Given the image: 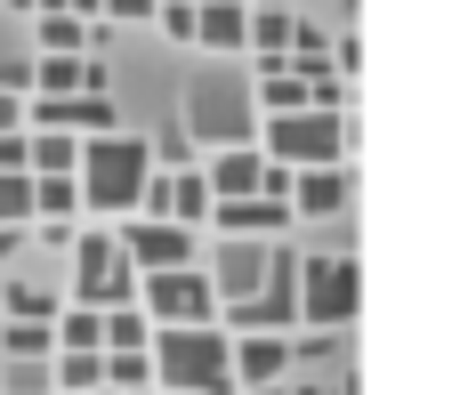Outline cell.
Here are the masks:
<instances>
[{
	"label": "cell",
	"mask_w": 460,
	"mask_h": 395,
	"mask_svg": "<svg viewBox=\"0 0 460 395\" xmlns=\"http://www.w3.org/2000/svg\"><path fill=\"white\" fill-rule=\"evenodd\" d=\"M0 129H24V97H8V89H0Z\"/></svg>",
	"instance_id": "cell-29"
},
{
	"label": "cell",
	"mask_w": 460,
	"mask_h": 395,
	"mask_svg": "<svg viewBox=\"0 0 460 395\" xmlns=\"http://www.w3.org/2000/svg\"><path fill=\"white\" fill-rule=\"evenodd\" d=\"M57 388L65 395H97L105 388V356H65V347H57Z\"/></svg>",
	"instance_id": "cell-21"
},
{
	"label": "cell",
	"mask_w": 460,
	"mask_h": 395,
	"mask_svg": "<svg viewBox=\"0 0 460 395\" xmlns=\"http://www.w3.org/2000/svg\"><path fill=\"white\" fill-rule=\"evenodd\" d=\"M218 331H299V250H267V283L234 307H218Z\"/></svg>",
	"instance_id": "cell-6"
},
{
	"label": "cell",
	"mask_w": 460,
	"mask_h": 395,
	"mask_svg": "<svg viewBox=\"0 0 460 395\" xmlns=\"http://www.w3.org/2000/svg\"><path fill=\"white\" fill-rule=\"evenodd\" d=\"M73 210H81L73 178H32V226H73Z\"/></svg>",
	"instance_id": "cell-16"
},
{
	"label": "cell",
	"mask_w": 460,
	"mask_h": 395,
	"mask_svg": "<svg viewBox=\"0 0 460 395\" xmlns=\"http://www.w3.org/2000/svg\"><path fill=\"white\" fill-rule=\"evenodd\" d=\"M283 395H323V388H283Z\"/></svg>",
	"instance_id": "cell-31"
},
{
	"label": "cell",
	"mask_w": 460,
	"mask_h": 395,
	"mask_svg": "<svg viewBox=\"0 0 460 395\" xmlns=\"http://www.w3.org/2000/svg\"><path fill=\"white\" fill-rule=\"evenodd\" d=\"M0 170H24V129H0Z\"/></svg>",
	"instance_id": "cell-28"
},
{
	"label": "cell",
	"mask_w": 460,
	"mask_h": 395,
	"mask_svg": "<svg viewBox=\"0 0 460 395\" xmlns=\"http://www.w3.org/2000/svg\"><path fill=\"white\" fill-rule=\"evenodd\" d=\"M113 250H121L137 275H162V267H202V234H194V226H178V218H146V210H129V218H121Z\"/></svg>",
	"instance_id": "cell-7"
},
{
	"label": "cell",
	"mask_w": 460,
	"mask_h": 395,
	"mask_svg": "<svg viewBox=\"0 0 460 395\" xmlns=\"http://www.w3.org/2000/svg\"><path fill=\"white\" fill-rule=\"evenodd\" d=\"M154 178V154L146 137L129 129H105V137H81V162H73V186H81V210H105V218H129L137 194Z\"/></svg>",
	"instance_id": "cell-2"
},
{
	"label": "cell",
	"mask_w": 460,
	"mask_h": 395,
	"mask_svg": "<svg viewBox=\"0 0 460 395\" xmlns=\"http://www.w3.org/2000/svg\"><path fill=\"white\" fill-rule=\"evenodd\" d=\"M16 242H24V234H16V226H0V275H8V259H16Z\"/></svg>",
	"instance_id": "cell-30"
},
{
	"label": "cell",
	"mask_w": 460,
	"mask_h": 395,
	"mask_svg": "<svg viewBox=\"0 0 460 395\" xmlns=\"http://www.w3.org/2000/svg\"><path fill=\"white\" fill-rule=\"evenodd\" d=\"M57 347L65 356H105V307H57Z\"/></svg>",
	"instance_id": "cell-15"
},
{
	"label": "cell",
	"mask_w": 460,
	"mask_h": 395,
	"mask_svg": "<svg viewBox=\"0 0 460 395\" xmlns=\"http://www.w3.org/2000/svg\"><path fill=\"white\" fill-rule=\"evenodd\" d=\"M267 250L275 242H251V234H218V250H210V291H218V307H234V299H251L259 283H267Z\"/></svg>",
	"instance_id": "cell-10"
},
{
	"label": "cell",
	"mask_w": 460,
	"mask_h": 395,
	"mask_svg": "<svg viewBox=\"0 0 460 395\" xmlns=\"http://www.w3.org/2000/svg\"><path fill=\"white\" fill-rule=\"evenodd\" d=\"M0 356H16V364H32V356H57V331H49V323H24V315H8V323H0Z\"/></svg>",
	"instance_id": "cell-19"
},
{
	"label": "cell",
	"mask_w": 460,
	"mask_h": 395,
	"mask_svg": "<svg viewBox=\"0 0 460 395\" xmlns=\"http://www.w3.org/2000/svg\"><path fill=\"white\" fill-rule=\"evenodd\" d=\"M291 24H299L291 0H275V8H243V48H251V57H283V48H291Z\"/></svg>",
	"instance_id": "cell-14"
},
{
	"label": "cell",
	"mask_w": 460,
	"mask_h": 395,
	"mask_svg": "<svg viewBox=\"0 0 460 395\" xmlns=\"http://www.w3.org/2000/svg\"><path fill=\"white\" fill-rule=\"evenodd\" d=\"M137 307H146V323H218V291H210L202 267L137 275Z\"/></svg>",
	"instance_id": "cell-8"
},
{
	"label": "cell",
	"mask_w": 460,
	"mask_h": 395,
	"mask_svg": "<svg viewBox=\"0 0 460 395\" xmlns=\"http://www.w3.org/2000/svg\"><path fill=\"white\" fill-rule=\"evenodd\" d=\"M8 8H32V0H8Z\"/></svg>",
	"instance_id": "cell-32"
},
{
	"label": "cell",
	"mask_w": 460,
	"mask_h": 395,
	"mask_svg": "<svg viewBox=\"0 0 460 395\" xmlns=\"http://www.w3.org/2000/svg\"><path fill=\"white\" fill-rule=\"evenodd\" d=\"M97 16H121V24H137V16H154V0H97Z\"/></svg>",
	"instance_id": "cell-27"
},
{
	"label": "cell",
	"mask_w": 460,
	"mask_h": 395,
	"mask_svg": "<svg viewBox=\"0 0 460 395\" xmlns=\"http://www.w3.org/2000/svg\"><path fill=\"white\" fill-rule=\"evenodd\" d=\"M0 226H32V170H0Z\"/></svg>",
	"instance_id": "cell-20"
},
{
	"label": "cell",
	"mask_w": 460,
	"mask_h": 395,
	"mask_svg": "<svg viewBox=\"0 0 460 395\" xmlns=\"http://www.w3.org/2000/svg\"><path fill=\"white\" fill-rule=\"evenodd\" d=\"M137 299V267L113 250V234H81L73 242V307H121Z\"/></svg>",
	"instance_id": "cell-9"
},
{
	"label": "cell",
	"mask_w": 460,
	"mask_h": 395,
	"mask_svg": "<svg viewBox=\"0 0 460 395\" xmlns=\"http://www.w3.org/2000/svg\"><path fill=\"white\" fill-rule=\"evenodd\" d=\"M0 89H8V97H32V65H24V57H0Z\"/></svg>",
	"instance_id": "cell-26"
},
{
	"label": "cell",
	"mask_w": 460,
	"mask_h": 395,
	"mask_svg": "<svg viewBox=\"0 0 460 395\" xmlns=\"http://www.w3.org/2000/svg\"><path fill=\"white\" fill-rule=\"evenodd\" d=\"M348 145H356V121L348 113H323V105L267 113V129H259V154L275 170H323V162H348Z\"/></svg>",
	"instance_id": "cell-4"
},
{
	"label": "cell",
	"mask_w": 460,
	"mask_h": 395,
	"mask_svg": "<svg viewBox=\"0 0 460 395\" xmlns=\"http://www.w3.org/2000/svg\"><path fill=\"white\" fill-rule=\"evenodd\" d=\"M154 24H162L170 40H194V8H186V0H154Z\"/></svg>",
	"instance_id": "cell-25"
},
{
	"label": "cell",
	"mask_w": 460,
	"mask_h": 395,
	"mask_svg": "<svg viewBox=\"0 0 460 395\" xmlns=\"http://www.w3.org/2000/svg\"><path fill=\"white\" fill-rule=\"evenodd\" d=\"M162 395H178V388H162Z\"/></svg>",
	"instance_id": "cell-34"
},
{
	"label": "cell",
	"mask_w": 460,
	"mask_h": 395,
	"mask_svg": "<svg viewBox=\"0 0 460 395\" xmlns=\"http://www.w3.org/2000/svg\"><path fill=\"white\" fill-rule=\"evenodd\" d=\"M105 388H113V395H146V388H154V364H146V347H129V356H105Z\"/></svg>",
	"instance_id": "cell-22"
},
{
	"label": "cell",
	"mask_w": 460,
	"mask_h": 395,
	"mask_svg": "<svg viewBox=\"0 0 460 395\" xmlns=\"http://www.w3.org/2000/svg\"><path fill=\"white\" fill-rule=\"evenodd\" d=\"M81 48H89L81 16H40V57H81Z\"/></svg>",
	"instance_id": "cell-23"
},
{
	"label": "cell",
	"mask_w": 460,
	"mask_h": 395,
	"mask_svg": "<svg viewBox=\"0 0 460 395\" xmlns=\"http://www.w3.org/2000/svg\"><path fill=\"white\" fill-rule=\"evenodd\" d=\"M291 218H340L356 202V170L348 162H323V170H291Z\"/></svg>",
	"instance_id": "cell-11"
},
{
	"label": "cell",
	"mask_w": 460,
	"mask_h": 395,
	"mask_svg": "<svg viewBox=\"0 0 460 395\" xmlns=\"http://www.w3.org/2000/svg\"><path fill=\"white\" fill-rule=\"evenodd\" d=\"M291 372V339L283 331H234V395L243 388H275Z\"/></svg>",
	"instance_id": "cell-13"
},
{
	"label": "cell",
	"mask_w": 460,
	"mask_h": 395,
	"mask_svg": "<svg viewBox=\"0 0 460 395\" xmlns=\"http://www.w3.org/2000/svg\"><path fill=\"white\" fill-rule=\"evenodd\" d=\"M356 307H364L356 259H307V250H299V323H307V331H348Z\"/></svg>",
	"instance_id": "cell-5"
},
{
	"label": "cell",
	"mask_w": 460,
	"mask_h": 395,
	"mask_svg": "<svg viewBox=\"0 0 460 395\" xmlns=\"http://www.w3.org/2000/svg\"><path fill=\"white\" fill-rule=\"evenodd\" d=\"M146 154H154V170H194V137H186V129H162V137H146Z\"/></svg>",
	"instance_id": "cell-24"
},
{
	"label": "cell",
	"mask_w": 460,
	"mask_h": 395,
	"mask_svg": "<svg viewBox=\"0 0 460 395\" xmlns=\"http://www.w3.org/2000/svg\"><path fill=\"white\" fill-rule=\"evenodd\" d=\"M0 315H24V323H57V291H49V283H0Z\"/></svg>",
	"instance_id": "cell-18"
},
{
	"label": "cell",
	"mask_w": 460,
	"mask_h": 395,
	"mask_svg": "<svg viewBox=\"0 0 460 395\" xmlns=\"http://www.w3.org/2000/svg\"><path fill=\"white\" fill-rule=\"evenodd\" d=\"M146 364H154V388L234 395V331H218V323H154Z\"/></svg>",
	"instance_id": "cell-1"
},
{
	"label": "cell",
	"mask_w": 460,
	"mask_h": 395,
	"mask_svg": "<svg viewBox=\"0 0 460 395\" xmlns=\"http://www.w3.org/2000/svg\"><path fill=\"white\" fill-rule=\"evenodd\" d=\"M210 226L218 234H251V242H275L291 226V202L283 194H234V202H210Z\"/></svg>",
	"instance_id": "cell-12"
},
{
	"label": "cell",
	"mask_w": 460,
	"mask_h": 395,
	"mask_svg": "<svg viewBox=\"0 0 460 395\" xmlns=\"http://www.w3.org/2000/svg\"><path fill=\"white\" fill-rule=\"evenodd\" d=\"M186 137L226 154V145H259V105H251V81L243 73H194L186 89Z\"/></svg>",
	"instance_id": "cell-3"
},
{
	"label": "cell",
	"mask_w": 460,
	"mask_h": 395,
	"mask_svg": "<svg viewBox=\"0 0 460 395\" xmlns=\"http://www.w3.org/2000/svg\"><path fill=\"white\" fill-rule=\"evenodd\" d=\"M146 339H154V323H146V307H137V299L105 307V356H129V347H146Z\"/></svg>",
	"instance_id": "cell-17"
},
{
	"label": "cell",
	"mask_w": 460,
	"mask_h": 395,
	"mask_svg": "<svg viewBox=\"0 0 460 395\" xmlns=\"http://www.w3.org/2000/svg\"><path fill=\"white\" fill-rule=\"evenodd\" d=\"M251 8H275V0H251Z\"/></svg>",
	"instance_id": "cell-33"
}]
</instances>
